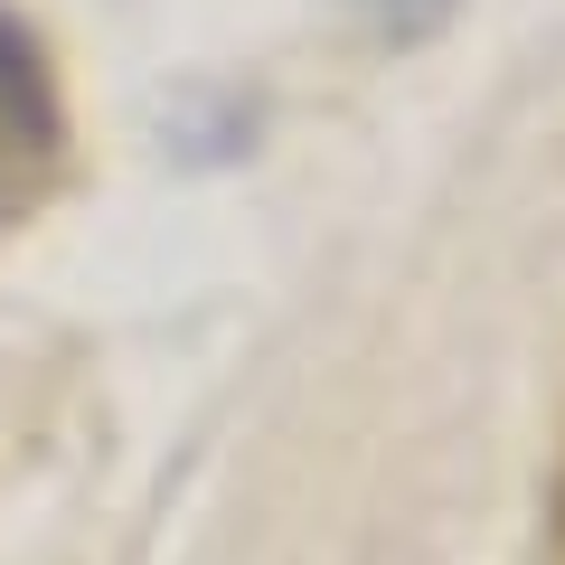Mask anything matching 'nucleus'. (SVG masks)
I'll return each instance as SVG.
<instances>
[{
	"label": "nucleus",
	"instance_id": "f257e3e1",
	"mask_svg": "<svg viewBox=\"0 0 565 565\" xmlns=\"http://www.w3.org/2000/svg\"><path fill=\"white\" fill-rule=\"evenodd\" d=\"M66 170V104H57V66H47L39 29L0 0V226H20L47 207Z\"/></svg>",
	"mask_w": 565,
	"mask_h": 565
},
{
	"label": "nucleus",
	"instance_id": "f03ea898",
	"mask_svg": "<svg viewBox=\"0 0 565 565\" xmlns=\"http://www.w3.org/2000/svg\"><path fill=\"white\" fill-rule=\"evenodd\" d=\"M359 10H367V29H377V39H396V47L452 20V0H359Z\"/></svg>",
	"mask_w": 565,
	"mask_h": 565
}]
</instances>
